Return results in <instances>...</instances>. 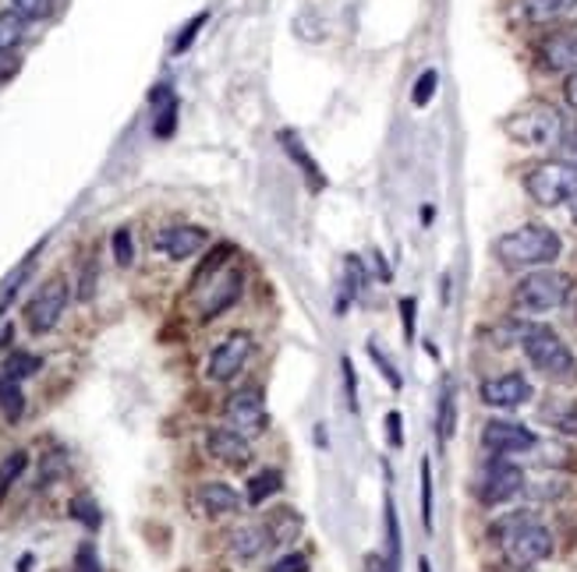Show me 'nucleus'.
Segmentation results:
<instances>
[{
  "instance_id": "obj_1",
  "label": "nucleus",
  "mask_w": 577,
  "mask_h": 572,
  "mask_svg": "<svg viewBox=\"0 0 577 572\" xmlns=\"http://www.w3.org/2000/svg\"><path fill=\"white\" fill-rule=\"evenodd\" d=\"M489 537L503 548V559L514 569H535L556 551L553 531L535 517V509L506 512V517H500L496 523H492Z\"/></svg>"
},
{
  "instance_id": "obj_2",
  "label": "nucleus",
  "mask_w": 577,
  "mask_h": 572,
  "mask_svg": "<svg viewBox=\"0 0 577 572\" xmlns=\"http://www.w3.org/2000/svg\"><path fill=\"white\" fill-rule=\"evenodd\" d=\"M492 254H496V262L506 273L525 276V273H535V269L556 265V259L563 254V240L553 226H545V223H520L517 231H506L503 237H496Z\"/></svg>"
},
{
  "instance_id": "obj_3",
  "label": "nucleus",
  "mask_w": 577,
  "mask_h": 572,
  "mask_svg": "<svg viewBox=\"0 0 577 572\" xmlns=\"http://www.w3.org/2000/svg\"><path fill=\"white\" fill-rule=\"evenodd\" d=\"M528 364L539 371L545 382L553 385H577V353L570 350V343L563 339L553 325L545 322H528L525 339H520Z\"/></svg>"
},
{
  "instance_id": "obj_4",
  "label": "nucleus",
  "mask_w": 577,
  "mask_h": 572,
  "mask_svg": "<svg viewBox=\"0 0 577 572\" xmlns=\"http://www.w3.org/2000/svg\"><path fill=\"white\" fill-rule=\"evenodd\" d=\"M503 132L511 141H517L520 149H563V135H567V117L563 110L545 103V99H535V103L514 110L511 117L503 121Z\"/></svg>"
},
{
  "instance_id": "obj_5",
  "label": "nucleus",
  "mask_w": 577,
  "mask_h": 572,
  "mask_svg": "<svg viewBox=\"0 0 577 572\" xmlns=\"http://www.w3.org/2000/svg\"><path fill=\"white\" fill-rule=\"evenodd\" d=\"M574 294V279L560 269H535V273H525L511 290V308L520 314V319H535V314H549L563 308Z\"/></svg>"
},
{
  "instance_id": "obj_6",
  "label": "nucleus",
  "mask_w": 577,
  "mask_h": 572,
  "mask_svg": "<svg viewBox=\"0 0 577 572\" xmlns=\"http://www.w3.org/2000/svg\"><path fill=\"white\" fill-rule=\"evenodd\" d=\"M525 191L535 206L560 209L577 198V163L574 160H542L525 174Z\"/></svg>"
},
{
  "instance_id": "obj_7",
  "label": "nucleus",
  "mask_w": 577,
  "mask_h": 572,
  "mask_svg": "<svg viewBox=\"0 0 577 572\" xmlns=\"http://www.w3.org/2000/svg\"><path fill=\"white\" fill-rule=\"evenodd\" d=\"M525 488H528L525 470L506 460V456H492V460L482 467V474H478V481H475V498L482 506L496 509V506L514 502Z\"/></svg>"
},
{
  "instance_id": "obj_8",
  "label": "nucleus",
  "mask_w": 577,
  "mask_h": 572,
  "mask_svg": "<svg viewBox=\"0 0 577 572\" xmlns=\"http://www.w3.org/2000/svg\"><path fill=\"white\" fill-rule=\"evenodd\" d=\"M67 300H72L67 279L64 276H50L33 294L29 304H25V325H29V333H36V336L53 333V328H58V322H61L64 308H67Z\"/></svg>"
},
{
  "instance_id": "obj_9",
  "label": "nucleus",
  "mask_w": 577,
  "mask_h": 572,
  "mask_svg": "<svg viewBox=\"0 0 577 572\" xmlns=\"http://www.w3.org/2000/svg\"><path fill=\"white\" fill-rule=\"evenodd\" d=\"M223 418H228V424L234 427V432H242L245 438L262 435L266 424H270L262 389H256V385H248V389H237L228 399V403H223Z\"/></svg>"
},
{
  "instance_id": "obj_10",
  "label": "nucleus",
  "mask_w": 577,
  "mask_h": 572,
  "mask_svg": "<svg viewBox=\"0 0 577 572\" xmlns=\"http://www.w3.org/2000/svg\"><path fill=\"white\" fill-rule=\"evenodd\" d=\"M535 446H539V435L520 421L496 418L482 424V449L492 456H520V452H531Z\"/></svg>"
},
{
  "instance_id": "obj_11",
  "label": "nucleus",
  "mask_w": 577,
  "mask_h": 572,
  "mask_svg": "<svg viewBox=\"0 0 577 572\" xmlns=\"http://www.w3.org/2000/svg\"><path fill=\"white\" fill-rule=\"evenodd\" d=\"M535 396L531 382L520 371H506V375H492L478 385V399L492 410H517Z\"/></svg>"
},
{
  "instance_id": "obj_12",
  "label": "nucleus",
  "mask_w": 577,
  "mask_h": 572,
  "mask_svg": "<svg viewBox=\"0 0 577 572\" xmlns=\"http://www.w3.org/2000/svg\"><path fill=\"white\" fill-rule=\"evenodd\" d=\"M251 353H256V339H251L248 333H231L213 350V357H209V364H206L209 382H231L237 371H245Z\"/></svg>"
},
{
  "instance_id": "obj_13",
  "label": "nucleus",
  "mask_w": 577,
  "mask_h": 572,
  "mask_svg": "<svg viewBox=\"0 0 577 572\" xmlns=\"http://www.w3.org/2000/svg\"><path fill=\"white\" fill-rule=\"evenodd\" d=\"M539 61L545 71L553 75H577V33L574 28H556V33H545L539 39Z\"/></svg>"
},
{
  "instance_id": "obj_14",
  "label": "nucleus",
  "mask_w": 577,
  "mask_h": 572,
  "mask_svg": "<svg viewBox=\"0 0 577 572\" xmlns=\"http://www.w3.org/2000/svg\"><path fill=\"white\" fill-rule=\"evenodd\" d=\"M206 245H209V234L202 226H167V231H160L157 240H152V248L174 262L192 259V254H199Z\"/></svg>"
},
{
  "instance_id": "obj_15",
  "label": "nucleus",
  "mask_w": 577,
  "mask_h": 572,
  "mask_svg": "<svg viewBox=\"0 0 577 572\" xmlns=\"http://www.w3.org/2000/svg\"><path fill=\"white\" fill-rule=\"evenodd\" d=\"M206 449L213 460L228 463V467H248L251 463V446L242 432H234V427H209L206 432Z\"/></svg>"
},
{
  "instance_id": "obj_16",
  "label": "nucleus",
  "mask_w": 577,
  "mask_h": 572,
  "mask_svg": "<svg viewBox=\"0 0 577 572\" xmlns=\"http://www.w3.org/2000/svg\"><path fill=\"white\" fill-rule=\"evenodd\" d=\"M242 283H245L242 269H228L220 279H213V286H209V297L202 300V322L217 319L220 311H228L234 300L242 297Z\"/></svg>"
},
{
  "instance_id": "obj_17",
  "label": "nucleus",
  "mask_w": 577,
  "mask_h": 572,
  "mask_svg": "<svg viewBox=\"0 0 577 572\" xmlns=\"http://www.w3.org/2000/svg\"><path fill=\"white\" fill-rule=\"evenodd\" d=\"M520 11L531 25H563L577 14V0H520Z\"/></svg>"
},
{
  "instance_id": "obj_18",
  "label": "nucleus",
  "mask_w": 577,
  "mask_h": 572,
  "mask_svg": "<svg viewBox=\"0 0 577 572\" xmlns=\"http://www.w3.org/2000/svg\"><path fill=\"white\" fill-rule=\"evenodd\" d=\"M199 506L206 517H231V512L242 509V495L223 481H206L199 484Z\"/></svg>"
},
{
  "instance_id": "obj_19",
  "label": "nucleus",
  "mask_w": 577,
  "mask_h": 572,
  "mask_svg": "<svg viewBox=\"0 0 577 572\" xmlns=\"http://www.w3.org/2000/svg\"><path fill=\"white\" fill-rule=\"evenodd\" d=\"M270 545L273 540H270V534H266V526H259V523H245L231 534V551H234V559H242V562H251Z\"/></svg>"
},
{
  "instance_id": "obj_20",
  "label": "nucleus",
  "mask_w": 577,
  "mask_h": 572,
  "mask_svg": "<svg viewBox=\"0 0 577 572\" xmlns=\"http://www.w3.org/2000/svg\"><path fill=\"white\" fill-rule=\"evenodd\" d=\"M542 424L553 427L556 435L577 438V399H549V403L539 410Z\"/></svg>"
},
{
  "instance_id": "obj_21",
  "label": "nucleus",
  "mask_w": 577,
  "mask_h": 572,
  "mask_svg": "<svg viewBox=\"0 0 577 572\" xmlns=\"http://www.w3.org/2000/svg\"><path fill=\"white\" fill-rule=\"evenodd\" d=\"M302 526H305L302 512H294V509L284 506V509L270 512V520H266V534H270L273 545H291V540H298Z\"/></svg>"
},
{
  "instance_id": "obj_22",
  "label": "nucleus",
  "mask_w": 577,
  "mask_h": 572,
  "mask_svg": "<svg viewBox=\"0 0 577 572\" xmlns=\"http://www.w3.org/2000/svg\"><path fill=\"white\" fill-rule=\"evenodd\" d=\"M457 432V389H454V382H443V393H440V407H435V438L446 442L454 438Z\"/></svg>"
},
{
  "instance_id": "obj_23",
  "label": "nucleus",
  "mask_w": 577,
  "mask_h": 572,
  "mask_svg": "<svg viewBox=\"0 0 577 572\" xmlns=\"http://www.w3.org/2000/svg\"><path fill=\"white\" fill-rule=\"evenodd\" d=\"M152 107H157V124H152V132L160 138H171L174 124H177V96L171 92V85H160V89L152 92Z\"/></svg>"
},
{
  "instance_id": "obj_24",
  "label": "nucleus",
  "mask_w": 577,
  "mask_h": 572,
  "mask_svg": "<svg viewBox=\"0 0 577 572\" xmlns=\"http://www.w3.org/2000/svg\"><path fill=\"white\" fill-rule=\"evenodd\" d=\"M25 33H29V22L22 18L15 11H0V53H15L22 42H25Z\"/></svg>"
},
{
  "instance_id": "obj_25",
  "label": "nucleus",
  "mask_w": 577,
  "mask_h": 572,
  "mask_svg": "<svg viewBox=\"0 0 577 572\" xmlns=\"http://www.w3.org/2000/svg\"><path fill=\"white\" fill-rule=\"evenodd\" d=\"M0 410H4V418H8L11 424H19L22 413H25V393H22V385L11 378V375H4V371H0Z\"/></svg>"
},
{
  "instance_id": "obj_26",
  "label": "nucleus",
  "mask_w": 577,
  "mask_h": 572,
  "mask_svg": "<svg viewBox=\"0 0 577 572\" xmlns=\"http://www.w3.org/2000/svg\"><path fill=\"white\" fill-rule=\"evenodd\" d=\"M25 467H29V452H25V449L8 452L4 460H0V502H4V495L19 484V477L25 474Z\"/></svg>"
},
{
  "instance_id": "obj_27",
  "label": "nucleus",
  "mask_w": 577,
  "mask_h": 572,
  "mask_svg": "<svg viewBox=\"0 0 577 572\" xmlns=\"http://www.w3.org/2000/svg\"><path fill=\"white\" fill-rule=\"evenodd\" d=\"M280 481H284V477H280L277 470H262V474L251 477V481H248V492H245L248 506H262L266 498L277 495V492H280Z\"/></svg>"
},
{
  "instance_id": "obj_28",
  "label": "nucleus",
  "mask_w": 577,
  "mask_h": 572,
  "mask_svg": "<svg viewBox=\"0 0 577 572\" xmlns=\"http://www.w3.org/2000/svg\"><path fill=\"white\" fill-rule=\"evenodd\" d=\"M39 368H44V361H39V357L36 353H25V350H15V353H11L8 357V361H4V368H0V371H4V375H11V378H15V382H22V378H29V375H36V371Z\"/></svg>"
},
{
  "instance_id": "obj_29",
  "label": "nucleus",
  "mask_w": 577,
  "mask_h": 572,
  "mask_svg": "<svg viewBox=\"0 0 577 572\" xmlns=\"http://www.w3.org/2000/svg\"><path fill=\"white\" fill-rule=\"evenodd\" d=\"M33 265H36V254H29V259H25L19 269H15V273H11L8 279H4V286H0V314H4L8 311V304H11V300H15V294L22 290V283L25 279H29V273H33Z\"/></svg>"
},
{
  "instance_id": "obj_30",
  "label": "nucleus",
  "mask_w": 577,
  "mask_h": 572,
  "mask_svg": "<svg viewBox=\"0 0 577 572\" xmlns=\"http://www.w3.org/2000/svg\"><path fill=\"white\" fill-rule=\"evenodd\" d=\"M386 562L393 565V572H401V523H397V509L386 498Z\"/></svg>"
},
{
  "instance_id": "obj_31",
  "label": "nucleus",
  "mask_w": 577,
  "mask_h": 572,
  "mask_svg": "<svg viewBox=\"0 0 577 572\" xmlns=\"http://www.w3.org/2000/svg\"><path fill=\"white\" fill-rule=\"evenodd\" d=\"M11 11L22 14L25 22H44L53 14V0H11Z\"/></svg>"
},
{
  "instance_id": "obj_32",
  "label": "nucleus",
  "mask_w": 577,
  "mask_h": 572,
  "mask_svg": "<svg viewBox=\"0 0 577 572\" xmlns=\"http://www.w3.org/2000/svg\"><path fill=\"white\" fill-rule=\"evenodd\" d=\"M72 517H75L78 523H86L89 531H96V526H100V520H103V517H100V506H96L89 495H78V498H75V502H72Z\"/></svg>"
},
{
  "instance_id": "obj_33",
  "label": "nucleus",
  "mask_w": 577,
  "mask_h": 572,
  "mask_svg": "<svg viewBox=\"0 0 577 572\" xmlns=\"http://www.w3.org/2000/svg\"><path fill=\"white\" fill-rule=\"evenodd\" d=\"M96 279H100V265H96V259H86V265H82V273H78V290H75V297L78 300H93V294H96Z\"/></svg>"
},
{
  "instance_id": "obj_34",
  "label": "nucleus",
  "mask_w": 577,
  "mask_h": 572,
  "mask_svg": "<svg viewBox=\"0 0 577 572\" xmlns=\"http://www.w3.org/2000/svg\"><path fill=\"white\" fill-rule=\"evenodd\" d=\"M421 523H426V531H432V467L429 460H421Z\"/></svg>"
},
{
  "instance_id": "obj_35",
  "label": "nucleus",
  "mask_w": 577,
  "mask_h": 572,
  "mask_svg": "<svg viewBox=\"0 0 577 572\" xmlns=\"http://www.w3.org/2000/svg\"><path fill=\"white\" fill-rule=\"evenodd\" d=\"M435 82H440V75H435L432 67H429V71H421V78L415 82V92H412V103H415V107H429V103H432Z\"/></svg>"
},
{
  "instance_id": "obj_36",
  "label": "nucleus",
  "mask_w": 577,
  "mask_h": 572,
  "mask_svg": "<svg viewBox=\"0 0 577 572\" xmlns=\"http://www.w3.org/2000/svg\"><path fill=\"white\" fill-rule=\"evenodd\" d=\"M75 572H103L100 555H96V545H93V540H86V545H78V551H75Z\"/></svg>"
},
{
  "instance_id": "obj_37",
  "label": "nucleus",
  "mask_w": 577,
  "mask_h": 572,
  "mask_svg": "<svg viewBox=\"0 0 577 572\" xmlns=\"http://www.w3.org/2000/svg\"><path fill=\"white\" fill-rule=\"evenodd\" d=\"M284 138L291 141V146H287V149H291V156H294V160H298V163L305 166V174H308V181H312V188H322V177H319V166H316L312 160H308V152H305V149H298V146H302V141H294L291 135H284Z\"/></svg>"
},
{
  "instance_id": "obj_38",
  "label": "nucleus",
  "mask_w": 577,
  "mask_h": 572,
  "mask_svg": "<svg viewBox=\"0 0 577 572\" xmlns=\"http://www.w3.org/2000/svg\"><path fill=\"white\" fill-rule=\"evenodd\" d=\"M114 259H118V265H132V262H135L132 231H118V234H114Z\"/></svg>"
},
{
  "instance_id": "obj_39",
  "label": "nucleus",
  "mask_w": 577,
  "mask_h": 572,
  "mask_svg": "<svg viewBox=\"0 0 577 572\" xmlns=\"http://www.w3.org/2000/svg\"><path fill=\"white\" fill-rule=\"evenodd\" d=\"M341 368H344V389H347V407L358 413V371H355V364H351V357H344V361H341Z\"/></svg>"
},
{
  "instance_id": "obj_40",
  "label": "nucleus",
  "mask_w": 577,
  "mask_h": 572,
  "mask_svg": "<svg viewBox=\"0 0 577 572\" xmlns=\"http://www.w3.org/2000/svg\"><path fill=\"white\" fill-rule=\"evenodd\" d=\"M344 273H347V290L358 297L365 290V269L358 262V254H351V259L344 262Z\"/></svg>"
},
{
  "instance_id": "obj_41",
  "label": "nucleus",
  "mask_w": 577,
  "mask_h": 572,
  "mask_svg": "<svg viewBox=\"0 0 577 572\" xmlns=\"http://www.w3.org/2000/svg\"><path fill=\"white\" fill-rule=\"evenodd\" d=\"M369 357H372V361L379 364V371H383V378H386V382L393 385V389H401V385H404V382H401V375H397V368H393V364L386 361V357H383V353H379V347H369Z\"/></svg>"
},
{
  "instance_id": "obj_42",
  "label": "nucleus",
  "mask_w": 577,
  "mask_h": 572,
  "mask_svg": "<svg viewBox=\"0 0 577 572\" xmlns=\"http://www.w3.org/2000/svg\"><path fill=\"white\" fill-rule=\"evenodd\" d=\"M206 18H209V14H206V11H202V14H195V18H192V25L185 28V36H181V39H177V47H174L177 53H185V50L192 47V39H195V33H199V28L206 25Z\"/></svg>"
},
{
  "instance_id": "obj_43",
  "label": "nucleus",
  "mask_w": 577,
  "mask_h": 572,
  "mask_svg": "<svg viewBox=\"0 0 577 572\" xmlns=\"http://www.w3.org/2000/svg\"><path fill=\"white\" fill-rule=\"evenodd\" d=\"M401 319H404V339L412 343L415 339V300L412 297L401 300Z\"/></svg>"
},
{
  "instance_id": "obj_44",
  "label": "nucleus",
  "mask_w": 577,
  "mask_h": 572,
  "mask_svg": "<svg viewBox=\"0 0 577 572\" xmlns=\"http://www.w3.org/2000/svg\"><path fill=\"white\" fill-rule=\"evenodd\" d=\"M270 572H308V559L305 555H284Z\"/></svg>"
},
{
  "instance_id": "obj_45",
  "label": "nucleus",
  "mask_w": 577,
  "mask_h": 572,
  "mask_svg": "<svg viewBox=\"0 0 577 572\" xmlns=\"http://www.w3.org/2000/svg\"><path fill=\"white\" fill-rule=\"evenodd\" d=\"M386 432H390V446H401L404 435H401V413L397 410L386 413Z\"/></svg>"
},
{
  "instance_id": "obj_46",
  "label": "nucleus",
  "mask_w": 577,
  "mask_h": 572,
  "mask_svg": "<svg viewBox=\"0 0 577 572\" xmlns=\"http://www.w3.org/2000/svg\"><path fill=\"white\" fill-rule=\"evenodd\" d=\"M563 152H567V160L577 163V124H567V135H563Z\"/></svg>"
},
{
  "instance_id": "obj_47",
  "label": "nucleus",
  "mask_w": 577,
  "mask_h": 572,
  "mask_svg": "<svg viewBox=\"0 0 577 572\" xmlns=\"http://www.w3.org/2000/svg\"><path fill=\"white\" fill-rule=\"evenodd\" d=\"M563 99H567V107L577 110V75H567L563 78Z\"/></svg>"
},
{
  "instance_id": "obj_48",
  "label": "nucleus",
  "mask_w": 577,
  "mask_h": 572,
  "mask_svg": "<svg viewBox=\"0 0 577 572\" xmlns=\"http://www.w3.org/2000/svg\"><path fill=\"white\" fill-rule=\"evenodd\" d=\"M365 565H369V572H393V565L383 559V555H369V559H365Z\"/></svg>"
},
{
  "instance_id": "obj_49",
  "label": "nucleus",
  "mask_w": 577,
  "mask_h": 572,
  "mask_svg": "<svg viewBox=\"0 0 577 572\" xmlns=\"http://www.w3.org/2000/svg\"><path fill=\"white\" fill-rule=\"evenodd\" d=\"M11 71H15V61H11V53H0V78H8Z\"/></svg>"
},
{
  "instance_id": "obj_50",
  "label": "nucleus",
  "mask_w": 577,
  "mask_h": 572,
  "mask_svg": "<svg viewBox=\"0 0 577 572\" xmlns=\"http://www.w3.org/2000/svg\"><path fill=\"white\" fill-rule=\"evenodd\" d=\"M418 572H432V565H429V559H421V562H418Z\"/></svg>"
},
{
  "instance_id": "obj_51",
  "label": "nucleus",
  "mask_w": 577,
  "mask_h": 572,
  "mask_svg": "<svg viewBox=\"0 0 577 572\" xmlns=\"http://www.w3.org/2000/svg\"><path fill=\"white\" fill-rule=\"evenodd\" d=\"M570 220H574V226H577V198L570 202Z\"/></svg>"
},
{
  "instance_id": "obj_52",
  "label": "nucleus",
  "mask_w": 577,
  "mask_h": 572,
  "mask_svg": "<svg viewBox=\"0 0 577 572\" xmlns=\"http://www.w3.org/2000/svg\"><path fill=\"white\" fill-rule=\"evenodd\" d=\"M520 572H535V569H520Z\"/></svg>"
}]
</instances>
